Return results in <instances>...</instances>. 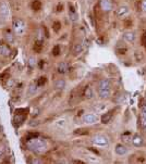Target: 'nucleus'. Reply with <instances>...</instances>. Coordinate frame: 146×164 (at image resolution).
I'll return each mask as SVG.
<instances>
[{
  "label": "nucleus",
  "instance_id": "nucleus-9",
  "mask_svg": "<svg viewBox=\"0 0 146 164\" xmlns=\"http://www.w3.org/2000/svg\"><path fill=\"white\" fill-rule=\"evenodd\" d=\"M131 143H133V146H135V147H142V146L144 145V139L141 135L135 134V135L132 136Z\"/></svg>",
  "mask_w": 146,
  "mask_h": 164
},
{
  "label": "nucleus",
  "instance_id": "nucleus-31",
  "mask_svg": "<svg viewBox=\"0 0 146 164\" xmlns=\"http://www.w3.org/2000/svg\"><path fill=\"white\" fill-rule=\"evenodd\" d=\"M7 39L10 41V43H14V37H13V35H12L11 33H7Z\"/></svg>",
  "mask_w": 146,
  "mask_h": 164
},
{
  "label": "nucleus",
  "instance_id": "nucleus-22",
  "mask_svg": "<svg viewBox=\"0 0 146 164\" xmlns=\"http://www.w3.org/2000/svg\"><path fill=\"white\" fill-rule=\"evenodd\" d=\"M41 8V2L39 0H34L32 2V9L35 10V11H38L39 9Z\"/></svg>",
  "mask_w": 146,
  "mask_h": 164
},
{
  "label": "nucleus",
  "instance_id": "nucleus-15",
  "mask_svg": "<svg viewBox=\"0 0 146 164\" xmlns=\"http://www.w3.org/2000/svg\"><path fill=\"white\" fill-rule=\"evenodd\" d=\"M98 89H111V82L109 79H101L98 84Z\"/></svg>",
  "mask_w": 146,
  "mask_h": 164
},
{
  "label": "nucleus",
  "instance_id": "nucleus-10",
  "mask_svg": "<svg viewBox=\"0 0 146 164\" xmlns=\"http://www.w3.org/2000/svg\"><path fill=\"white\" fill-rule=\"evenodd\" d=\"M129 11H130L129 7H127V6H122V7H119L117 9V11H116V15H117L118 17H123L129 13Z\"/></svg>",
  "mask_w": 146,
  "mask_h": 164
},
{
  "label": "nucleus",
  "instance_id": "nucleus-19",
  "mask_svg": "<svg viewBox=\"0 0 146 164\" xmlns=\"http://www.w3.org/2000/svg\"><path fill=\"white\" fill-rule=\"evenodd\" d=\"M111 116H112V113L111 112H107V113H105V114L101 115V121L103 124H108V122L111 120Z\"/></svg>",
  "mask_w": 146,
  "mask_h": 164
},
{
  "label": "nucleus",
  "instance_id": "nucleus-14",
  "mask_svg": "<svg viewBox=\"0 0 146 164\" xmlns=\"http://www.w3.org/2000/svg\"><path fill=\"white\" fill-rule=\"evenodd\" d=\"M111 90L110 89H98V97L103 100H106L110 98Z\"/></svg>",
  "mask_w": 146,
  "mask_h": 164
},
{
  "label": "nucleus",
  "instance_id": "nucleus-17",
  "mask_svg": "<svg viewBox=\"0 0 146 164\" xmlns=\"http://www.w3.org/2000/svg\"><path fill=\"white\" fill-rule=\"evenodd\" d=\"M38 85H37V83L36 82H33V83L31 84V85L29 86V90H27V95L29 96H32L34 95V93H36V91H37V89H38Z\"/></svg>",
  "mask_w": 146,
  "mask_h": 164
},
{
  "label": "nucleus",
  "instance_id": "nucleus-12",
  "mask_svg": "<svg viewBox=\"0 0 146 164\" xmlns=\"http://www.w3.org/2000/svg\"><path fill=\"white\" fill-rule=\"evenodd\" d=\"M115 152L117 153L118 155H124V154H127V153H128V148L125 147L124 145H121V143H119V145L116 146Z\"/></svg>",
  "mask_w": 146,
  "mask_h": 164
},
{
  "label": "nucleus",
  "instance_id": "nucleus-21",
  "mask_svg": "<svg viewBox=\"0 0 146 164\" xmlns=\"http://www.w3.org/2000/svg\"><path fill=\"white\" fill-rule=\"evenodd\" d=\"M93 109L95 110L96 112H103L104 110L107 109V105H104V103H97V105H93Z\"/></svg>",
  "mask_w": 146,
  "mask_h": 164
},
{
  "label": "nucleus",
  "instance_id": "nucleus-2",
  "mask_svg": "<svg viewBox=\"0 0 146 164\" xmlns=\"http://www.w3.org/2000/svg\"><path fill=\"white\" fill-rule=\"evenodd\" d=\"M12 29H13V32L15 33V35H18V36L24 35L25 29H26L25 22L22 19H14L13 22H12Z\"/></svg>",
  "mask_w": 146,
  "mask_h": 164
},
{
  "label": "nucleus",
  "instance_id": "nucleus-36",
  "mask_svg": "<svg viewBox=\"0 0 146 164\" xmlns=\"http://www.w3.org/2000/svg\"><path fill=\"white\" fill-rule=\"evenodd\" d=\"M33 163H43V161H41V160H33Z\"/></svg>",
  "mask_w": 146,
  "mask_h": 164
},
{
  "label": "nucleus",
  "instance_id": "nucleus-24",
  "mask_svg": "<svg viewBox=\"0 0 146 164\" xmlns=\"http://www.w3.org/2000/svg\"><path fill=\"white\" fill-rule=\"evenodd\" d=\"M70 17H71L72 21H77V12H75L74 8H72V6H70Z\"/></svg>",
  "mask_w": 146,
  "mask_h": 164
},
{
  "label": "nucleus",
  "instance_id": "nucleus-28",
  "mask_svg": "<svg viewBox=\"0 0 146 164\" xmlns=\"http://www.w3.org/2000/svg\"><path fill=\"white\" fill-rule=\"evenodd\" d=\"M47 82V78L46 77H41V78L38 79V81L36 82L37 83V85H38V87H41V86H43V85H45V83Z\"/></svg>",
  "mask_w": 146,
  "mask_h": 164
},
{
  "label": "nucleus",
  "instance_id": "nucleus-20",
  "mask_svg": "<svg viewBox=\"0 0 146 164\" xmlns=\"http://www.w3.org/2000/svg\"><path fill=\"white\" fill-rule=\"evenodd\" d=\"M84 51V46L82 45V44H77V45L73 47V52H74V55H80V53H82Z\"/></svg>",
  "mask_w": 146,
  "mask_h": 164
},
{
  "label": "nucleus",
  "instance_id": "nucleus-27",
  "mask_svg": "<svg viewBox=\"0 0 146 164\" xmlns=\"http://www.w3.org/2000/svg\"><path fill=\"white\" fill-rule=\"evenodd\" d=\"M124 93H120V95H118V98H116L115 99V101L116 102H118V103H120V102H122L123 100H124Z\"/></svg>",
  "mask_w": 146,
  "mask_h": 164
},
{
  "label": "nucleus",
  "instance_id": "nucleus-32",
  "mask_svg": "<svg viewBox=\"0 0 146 164\" xmlns=\"http://www.w3.org/2000/svg\"><path fill=\"white\" fill-rule=\"evenodd\" d=\"M59 52H60L59 46H57V47H55V48H53V55H59Z\"/></svg>",
  "mask_w": 146,
  "mask_h": 164
},
{
  "label": "nucleus",
  "instance_id": "nucleus-34",
  "mask_svg": "<svg viewBox=\"0 0 146 164\" xmlns=\"http://www.w3.org/2000/svg\"><path fill=\"white\" fill-rule=\"evenodd\" d=\"M3 155H5V148L0 147V159H2Z\"/></svg>",
  "mask_w": 146,
  "mask_h": 164
},
{
  "label": "nucleus",
  "instance_id": "nucleus-23",
  "mask_svg": "<svg viewBox=\"0 0 146 164\" xmlns=\"http://www.w3.org/2000/svg\"><path fill=\"white\" fill-rule=\"evenodd\" d=\"M55 87L57 88V89H63V88L65 87V79H59V81L56 82V83H55Z\"/></svg>",
  "mask_w": 146,
  "mask_h": 164
},
{
  "label": "nucleus",
  "instance_id": "nucleus-13",
  "mask_svg": "<svg viewBox=\"0 0 146 164\" xmlns=\"http://www.w3.org/2000/svg\"><path fill=\"white\" fill-rule=\"evenodd\" d=\"M141 127L146 128V105H143L141 108Z\"/></svg>",
  "mask_w": 146,
  "mask_h": 164
},
{
  "label": "nucleus",
  "instance_id": "nucleus-25",
  "mask_svg": "<svg viewBox=\"0 0 146 164\" xmlns=\"http://www.w3.org/2000/svg\"><path fill=\"white\" fill-rule=\"evenodd\" d=\"M15 84H17V82H15L14 78H8V81H7V87L8 88H13L15 86Z\"/></svg>",
  "mask_w": 146,
  "mask_h": 164
},
{
  "label": "nucleus",
  "instance_id": "nucleus-26",
  "mask_svg": "<svg viewBox=\"0 0 146 164\" xmlns=\"http://www.w3.org/2000/svg\"><path fill=\"white\" fill-rule=\"evenodd\" d=\"M122 140L123 141H127V143H130V141L132 140V135L129 133H127V135L125 134H123L122 135Z\"/></svg>",
  "mask_w": 146,
  "mask_h": 164
},
{
  "label": "nucleus",
  "instance_id": "nucleus-7",
  "mask_svg": "<svg viewBox=\"0 0 146 164\" xmlns=\"http://www.w3.org/2000/svg\"><path fill=\"white\" fill-rule=\"evenodd\" d=\"M11 53V49L6 43H0V57L1 58H8Z\"/></svg>",
  "mask_w": 146,
  "mask_h": 164
},
{
  "label": "nucleus",
  "instance_id": "nucleus-5",
  "mask_svg": "<svg viewBox=\"0 0 146 164\" xmlns=\"http://www.w3.org/2000/svg\"><path fill=\"white\" fill-rule=\"evenodd\" d=\"M99 120V117L95 114V113H86V114H84L83 117H82V121L84 122L85 124H95L97 123Z\"/></svg>",
  "mask_w": 146,
  "mask_h": 164
},
{
  "label": "nucleus",
  "instance_id": "nucleus-18",
  "mask_svg": "<svg viewBox=\"0 0 146 164\" xmlns=\"http://www.w3.org/2000/svg\"><path fill=\"white\" fill-rule=\"evenodd\" d=\"M24 120H25V115L24 114H22V116H21V114H15L14 119H13V123H14L15 126H19L23 123Z\"/></svg>",
  "mask_w": 146,
  "mask_h": 164
},
{
  "label": "nucleus",
  "instance_id": "nucleus-35",
  "mask_svg": "<svg viewBox=\"0 0 146 164\" xmlns=\"http://www.w3.org/2000/svg\"><path fill=\"white\" fill-rule=\"evenodd\" d=\"M89 22H91V24H92V26H95V23H94V20H93V17H92V15H91V17H89Z\"/></svg>",
  "mask_w": 146,
  "mask_h": 164
},
{
  "label": "nucleus",
  "instance_id": "nucleus-30",
  "mask_svg": "<svg viewBox=\"0 0 146 164\" xmlns=\"http://www.w3.org/2000/svg\"><path fill=\"white\" fill-rule=\"evenodd\" d=\"M35 64H36V59H35V58H33V57H31L29 59V67H33Z\"/></svg>",
  "mask_w": 146,
  "mask_h": 164
},
{
  "label": "nucleus",
  "instance_id": "nucleus-6",
  "mask_svg": "<svg viewBox=\"0 0 146 164\" xmlns=\"http://www.w3.org/2000/svg\"><path fill=\"white\" fill-rule=\"evenodd\" d=\"M99 6H101V10H103L104 12H110L111 10L113 9L112 0H101Z\"/></svg>",
  "mask_w": 146,
  "mask_h": 164
},
{
  "label": "nucleus",
  "instance_id": "nucleus-33",
  "mask_svg": "<svg viewBox=\"0 0 146 164\" xmlns=\"http://www.w3.org/2000/svg\"><path fill=\"white\" fill-rule=\"evenodd\" d=\"M141 7H142V11L146 12V0H142Z\"/></svg>",
  "mask_w": 146,
  "mask_h": 164
},
{
  "label": "nucleus",
  "instance_id": "nucleus-4",
  "mask_svg": "<svg viewBox=\"0 0 146 164\" xmlns=\"http://www.w3.org/2000/svg\"><path fill=\"white\" fill-rule=\"evenodd\" d=\"M10 17V8L7 2L1 1L0 2V20L3 22L8 21Z\"/></svg>",
  "mask_w": 146,
  "mask_h": 164
},
{
  "label": "nucleus",
  "instance_id": "nucleus-16",
  "mask_svg": "<svg viewBox=\"0 0 146 164\" xmlns=\"http://www.w3.org/2000/svg\"><path fill=\"white\" fill-rule=\"evenodd\" d=\"M84 96H85L86 99H92V98H94L95 93H94V89L92 86H87V87L85 88V90H84Z\"/></svg>",
  "mask_w": 146,
  "mask_h": 164
},
{
  "label": "nucleus",
  "instance_id": "nucleus-3",
  "mask_svg": "<svg viewBox=\"0 0 146 164\" xmlns=\"http://www.w3.org/2000/svg\"><path fill=\"white\" fill-rule=\"evenodd\" d=\"M92 143L97 147H107L109 146V141H108V138L104 135H95L92 138Z\"/></svg>",
  "mask_w": 146,
  "mask_h": 164
},
{
  "label": "nucleus",
  "instance_id": "nucleus-1",
  "mask_svg": "<svg viewBox=\"0 0 146 164\" xmlns=\"http://www.w3.org/2000/svg\"><path fill=\"white\" fill-rule=\"evenodd\" d=\"M27 148L32 151H34L35 153H44L47 150V143L44 139L39 137H36V138H30L29 140L26 143Z\"/></svg>",
  "mask_w": 146,
  "mask_h": 164
},
{
  "label": "nucleus",
  "instance_id": "nucleus-29",
  "mask_svg": "<svg viewBox=\"0 0 146 164\" xmlns=\"http://www.w3.org/2000/svg\"><path fill=\"white\" fill-rule=\"evenodd\" d=\"M65 123H67V121L65 120H59V121H57L56 122V125L57 126H60V127H65Z\"/></svg>",
  "mask_w": 146,
  "mask_h": 164
},
{
  "label": "nucleus",
  "instance_id": "nucleus-11",
  "mask_svg": "<svg viewBox=\"0 0 146 164\" xmlns=\"http://www.w3.org/2000/svg\"><path fill=\"white\" fill-rule=\"evenodd\" d=\"M123 39L127 40L128 43H134L136 40V35L133 32H125L123 34Z\"/></svg>",
  "mask_w": 146,
  "mask_h": 164
},
{
  "label": "nucleus",
  "instance_id": "nucleus-8",
  "mask_svg": "<svg viewBox=\"0 0 146 164\" xmlns=\"http://www.w3.org/2000/svg\"><path fill=\"white\" fill-rule=\"evenodd\" d=\"M69 71H70V67L68 62H61V63H59V65H58V67H57L58 73L65 75V74L69 73Z\"/></svg>",
  "mask_w": 146,
  "mask_h": 164
}]
</instances>
